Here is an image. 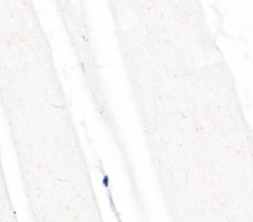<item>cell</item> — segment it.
I'll list each match as a JSON object with an SVG mask.
<instances>
[{
	"instance_id": "obj_1",
	"label": "cell",
	"mask_w": 253,
	"mask_h": 222,
	"mask_svg": "<svg viewBox=\"0 0 253 222\" xmlns=\"http://www.w3.org/2000/svg\"><path fill=\"white\" fill-rule=\"evenodd\" d=\"M119 222H121V221H119Z\"/></svg>"
}]
</instances>
